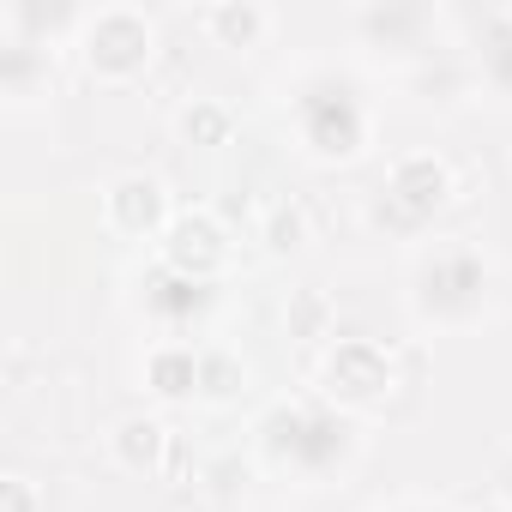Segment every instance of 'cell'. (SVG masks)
I'll list each match as a JSON object with an SVG mask.
<instances>
[{
	"label": "cell",
	"instance_id": "3",
	"mask_svg": "<svg viewBox=\"0 0 512 512\" xmlns=\"http://www.w3.org/2000/svg\"><path fill=\"white\" fill-rule=\"evenodd\" d=\"M217 25H223V31H241V37H247V31H260V13H217Z\"/></svg>",
	"mask_w": 512,
	"mask_h": 512
},
{
	"label": "cell",
	"instance_id": "1",
	"mask_svg": "<svg viewBox=\"0 0 512 512\" xmlns=\"http://www.w3.org/2000/svg\"><path fill=\"white\" fill-rule=\"evenodd\" d=\"M145 25L139 19H127V13H109L97 31H91V55L103 61V67H133L139 55H145Z\"/></svg>",
	"mask_w": 512,
	"mask_h": 512
},
{
	"label": "cell",
	"instance_id": "2",
	"mask_svg": "<svg viewBox=\"0 0 512 512\" xmlns=\"http://www.w3.org/2000/svg\"><path fill=\"white\" fill-rule=\"evenodd\" d=\"M157 380H163V392H187L181 380H193V368L187 362H157Z\"/></svg>",
	"mask_w": 512,
	"mask_h": 512
},
{
	"label": "cell",
	"instance_id": "4",
	"mask_svg": "<svg viewBox=\"0 0 512 512\" xmlns=\"http://www.w3.org/2000/svg\"><path fill=\"white\" fill-rule=\"evenodd\" d=\"M13 512H25V488L19 482H13Z\"/></svg>",
	"mask_w": 512,
	"mask_h": 512
}]
</instances>
